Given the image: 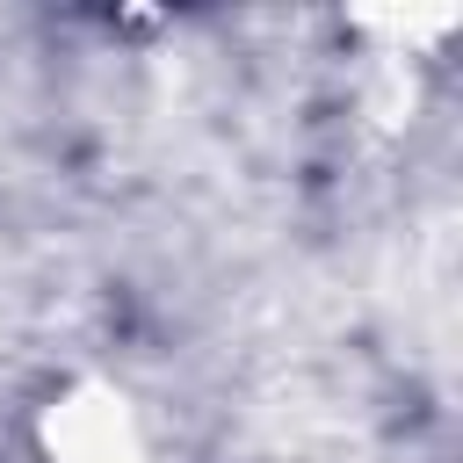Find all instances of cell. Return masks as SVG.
Here are the masks:
<instances>
[{
	"mask_svg": "<svg viewBox=\"0 0 463 463\" xmlns=\"http://www.w3.org/2000/svg\"><path fill=\"white\" fill-rule=\"evenodd\" d=\"M43 441H51V463H145L137 420H130V405H123L109 383L72 391V398L51 412Z\"/></svg>",
	"mask_w": 463,
	"mask_h": 463,
	"instance_id": "cell-1",
	"label": "cell"
}]
</instances>
